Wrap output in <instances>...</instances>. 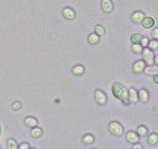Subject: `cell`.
<instances>
[{
    "instance_id": "cell-30",
    "label": "cell",
    "mask_w": 158,
    "mask_h": 149,
    "mask_svg": "<svg viewBox=\"0 0 158 149\" xmlns=\"http://www.w3.org/2000/svg\"><path fill=\"white\" fill-rule=\"evenodd\" d=\"M134 148H136V149H141V148H142V147H141V146H140V144H135V146H134Z\"/></svg>"
},
{
    "instance_id": "cell-22",
    "label": "cell",
    "mask_w": 158,
    "mask_h": 149,
    "mask_svg": "<svg viewBox=\"0 0 158 149\" xmlns=\"http://www.w3.org/2000/svg\"><path fill=\"white\" fill-rule=\"evenodd\" d=\"M146 133H147V128L143 127V126H140L138 127V134L140 135H144Z\"/></svg>"
},
{
    "instance_id": "cell-27",
    "label": "cell",
    "mask_w": 158,
    "mask_h": 149,
    "mask_svg": "<svg viewBox=\"0 0 158 149\" xmlns=\"http://www.w3.org/2000/svg\"><path fill=\"white\" fill-rule=\"evenodd\" d=\"M153 37H155V39H158V29H155V30H153Z\"/></svg>"
},
{
    "instance_id": "cell-2",
    "label": "cell",
    "mask_w": 158,
    "mask_h": 149,
    "mask_svg": "<svg viewBox=\"0 0 158 149\" xmlns=\"http://www.w3.org/2000/svg\"><path fill=\"white\" fill-rule=\"evenodd\" d=\"M109 129L114 135H121L122 134V127L117 122H111L109 124Z\"/></svg>"
},
{
    "instance_id": "cell-6",
    "label": "cell",
    "mask_w": 158,
    "mask_h": 149,
    "mask_svg": "<svg viewBox=\"0 0 158 149\" xmlns=\"http://www.w3.org/2000/svg\"><path fill=\"white\" fill-rule=\"evenodd\" d=\"M101 6H103V10L106 11V12H110L113 10V4H111L110 0H103Z\"/></svg>"
},
{
    "instance_id": "cell-29",
    "label": "cell",
    "mask_w": 158,
    "mask_h": 149,
    "mask_svg": "<svg viewBox=\"0 0 158 149\" xmlns=\"http://www.w3.org/2000/svg\"><path fill=\"white\" fill-rule=\"evenodd\" d=\"M147 44H148L147 39H142V45H147Z\"/></svg>"
},
{
    "instance_id": "cell-23",
    "label": "cell",
    "mask_w": 158,
    "mask_h": 149,
    "mask_svg": "<svg viewBox=\"0 0 158 149\" xmlns=\"http://www.w3.org/2000/svg\"><path fill=\"white\" fill-rule=\"evenodd\" d=\"M132 50H134L135 52H137V53H138V52H141V51H142V46H141V45H138V44H135L134 46H132Z\"/></svg>"
},
{
    "instance_id": "cell-12",
    "label": "cell",
    "mask_w": 158,
    "mask_h": 149,
    "mask_svg": "<svg viewBox=\"0 0 158 149\" xmlns=\"http://www.w3.org/2000/svg\"><path fill=\"white\" fill-rule=\"evenodd\" d=\"M142 25H143L144 27H151L152 25H153V20L151 18H144L142 20Z\"/></svg>"
},
{
    "instance_id": "cell-16",
    "label": "cell",
    "mask_w": 158,
    "mask_h": 149,
    "mask_svg": "<svg viewBox=\"0 0 158 149\" xmlns=\"http://www.w3.org/2000/svg\"><path fill=\"white\" fill-rule=\"evenodd\" d=\"M158 142V135L157 134H151L148 138V143L149 144H157Z\"/></svg>"
},
{
    "instance_id": "cell-5",
    "label": "cell",
    "mask_w": 158,
    "mask_h": 149,
    "mask_svg": "<svg viewBox=\"0 0 158 149\" xmlns=\"http://www.w3.org/2000/svg\"><path fill=\"white\" fill-rule=\"evenodd\" d=\"M63 16H64L65 19L72 20V19H74L76 14H74V11L70 9V8H65V9H63Z\"/></svg>"
},
{
    "instance_id": "cell-3",
    "label": "cell",
    "mask_w": 158,
    "mask_h": 149,
    "mask_svg": "<svg viewBox=\"0 0 158 149\" xmlns=\"http://www.w3.org/2000/svg\"><path fill=\"white\" fill-rule=\"evenodd\" d=\"M143 60L147 62L148 65H152L155 62V57L151 50H143Z\"/></svg>"
},
{
    "instance_id": "cell-15",
    "label": "cell",
    "mask_w": 158,
    "mask_h": 149,
    "mask_svg": "<svg viewBox=\"0 0 158 149\" xmlns=\"http://www.w3.org/2000/svg\"><path fill=\"white\" fill-rule=\"evenodd\" d=\"M128 96H130V101L131 102H136L137 101V93L135 92V90H130Z\"/></svg>"
},
{
    "instance_id": "cell-9",
    "label": "cell",
    "mask_w": 158,
    "mask_h": 149,
    "mask_svg": "<svg viewBox=\"0 0 158 149\" xmlns=\"http://www.w3.org/2000/svg\"><path fill=\"white\" fill-rule=\"evenodd\" d=\"M25 123H26V126L34 128L37 126V119H35L34 117H27L26 119H25Z\"/></svg>"
},
{
    "instance_id": "cell-1",
    "label": "cell",
    "mask_w": 158,
    "mask_h": 149,
    "mask_svg": "<svg viewBox=\"0 0 158 149\" xmlns=\"http://www.w3.org/2000/svg\"><path fill=\"white\" fill-rule=\"evenodd\" d=\"M113 91H114V94L117 98L122 99V101H125V102H127V91H126V88H125L122 85L115 83L113 86Z\"/></svg>"
},
{
    "instance_id": "cell-13",
    "label": "cell",
    "mask_w": 158,
    "mask_h": 149,
    "mask_svg": "<svg viewBox=\"0 0 158 149\" xmlns=\"http://www.w3.org/2000/svg\"><path fill=\"white\" fill-rule=\"evenodd\" d=\"M88 40H89V42H90V44H97V42H98V40H99L98 34H91V35H89Z\"/></svg>"
},
{
    "instance_id": "cell-28",
    "label": "cell",
    "mask_w": 158,
    "mask_h": 149,
    "mask_svg": "<svg viewBox=\"0 0 158 149\" xmlns=\"http://www.w3.org/2000/svg\"><path fill=\"white\" fill-rule=\"evenodd\" d=\"M20 148H21V149H27V148H28V144L24 143V144H21V146H20Z\"/></svg>"
},
{
    "instance_id": "cell-31",
    "label": "cell",
    "mask_w": 158,
    "mask_h": 149,
    "mask_svg": "<svg viewBox=\"0 0 158 149\" xmlns=\"http://www.w3.org/2000/svg\"><path fill=\"white\" fill-rule=\"evenodd\" d=\"M155 62H156V64L158 65V56H156V59H155Z\"/></svg>"
},
{
    "instance_id": "cell-19",
    "label": "cell",
    "mask_w": 158,
    "mask_h": 149,
    "mask_svg": "<svg viewBox=\"0 0 158 149\" xmlns=\"http://www.w3.org/2000/svg\"><path fill=\"white\" fill-rule=\"evenodd\" d=\"M95 32H97L98 35H104V32H105V29H104L101 25H97V26H95Z\"/></svg>"
},
{
    "instance_id": "cell-8",
    "label": "cell",
    "mask_w": 158,
    "mask_h": 149,
    "mask_svg": "<svg viewBox=\"0 0 158 149\" xmlns=\"http://www.w3.org/2000/svg\"><path fill=\"white\" fill-rule=\"evenodd\" d=\"M126 139L130 143H136L137 140H138V137H137V134H135L134 132H128L127 135H126Z\"/></svg>"
},
{
    "instance_id": "cell-14",
    "label": "cell",
    "mask_w": 158,
    "mask_h": 149,
    "mask_svg": "<svg viewBox=\"0 0 158 149\" xmlns=\"http://www.w3.org/2000/svg\"><path fill=\"white\" fill-rule=\"evenodd\" d=\"M83 72H84V67L80 66V65H78L73 68V73H76V74H82Z\"/></svg>"
},
{
    "instance_id": "cell-26",
    "label": "cell",
    "mask_w": 158,
    "mask_h": 149,
    "mask_svg": "<svg viewBox=\"0 0 158 149\" xmlns=\"http://www.w3.org/2000/svg\"><path fill=\"white\" fill-rule=\"evenodd\" d=\"M149 47L153 49V50L157 49L158 47V42H157V41H151V42H149Z\"/></svg>"
},
{
    "instance_id": "cell-11",
    "label": "cell",
    "mask_w": 158,
    "mask_h": 149,
    "mask_svg": "<svg viewBox=\"0 0 158 149\" xmlns=\"http://www.w3.org/2000/svg\"><path fill=\"white\" fill-rule=\"evenodd\" d=\"M41 134H42V129H41V128L34 127V129L31 131V135L34 137V138H37V137H40Z\"/></svg>"
},
{
    "instance_id": "cell-25",
    "label": "cell",
    "mask_w": 158,
    "mask_h": 149,
    "mask_svg": "<svg viewBox=\"0 0 158 149\" xmlns=\"http://www.w3.org/2000/svg\"><path fill=\"white\" fill-rule=\"evenodd\" d=\"M20 107H21V103H20V102H14V103H12V109H14V111H19Z\"/></svg>"
},
{
    "instance_id": "cell-10",
    "label": "cell",
    "mask_w": 158,
    "mask_h": 149,
    "mask_svg": "<svg viewBox=\"0 0 158 149\" xmlns=\"http://www.w3.org/2000/svg\"><path fill=\"white\" fill-rule=\"evenodd\" d=\"M143 19H144V16L142 12H134V14H132V20H134L135 23H141Z\"/></svg>"
},
{
    "instance_id": "cell-32",
    "label": "cell",
    "mask_w": 158,
    "mask_h": 149,
    "mask_svg": "<svg viewBox=\"0 0 158 149\" xmlns=\"http://www.w3.org/2000/svg\"><path fill=\"white\" fill-rule=\"evenodd\" d=\"M155 82H158V76H156V77H155Z\"/></svg>"
},
{
    "instance_id": "cell-20",
    "label": "cell",
    "mask_w": 158,
    "mask_h": 149,
    "mask_svg": "<svg viewBox=\"0 0 158 149\" xmlns=\"http://www.w3.org/2000/svg\"><path fill=\"white\" fill-rule=\"evenodd\" d=\"M141 40H142V36L138 35V34L131 36V41H132V42H135V44H137V42H138V41H141Z\"/></svg>"
},
{
    "instance_id": "cell-7",
    "label": "cell",
    "mask_w": 158,
    "mask_h": 149,
    "mask_svg": "<svg viewBox=\"0 0 158 149\" xmlns=\"http://www.w3.org/2000/svg\"><path fill=\"white\" fill-rule=\"evenodd\" d=\"M144 70V62L143 61H137L136 64L134 65V71L135 72H141V71H143Z\"/></svg>"
},
{
    "instance_id": "cell-21",
    "label": "cell",
    "mask_w": 158,
    "mask_h": 149,
    "mask_svg": "<svg viewBox=\"0 0 158 149\" xmlns=\"http://www.w3.org/2000/svg\"><path fill=\"white\" fill-rule=\"evenodd\" d=\"M144 71H146V73H158V67H148Z\"/></svg>"
},
{
    "instance_id": "cell-18",
    "label": "cell",
    "mask_w": 158,
    "mask_h": 149,
    "mask_svg": "<svg viewBox=\"0 0 158 149\" xmlns=\"http://www.w3.org/2000/svg\"><path fill=\"white\" fill-rule=\"evenodd\" d=\"M93 140H94V137L90 135V134H86V135H84V138H83V142L86 143V144L93 143Z\"/></svg>"
},
{
    "instance_id": "cell-4",
    "label": "cell",
    "mask_w": 158,
    "mask_h": 149,
    "mask_svg": "<svg viewBox=\"0 0 158 149\" xmlns=\"http://www.w3.org/2000/svg\"><path fill=\"white\" fill-rule=\"evenodd\" d=\"M95 99H97V102L99 105H105V102H106L105 93L101 92V91H97V92H95Z\"/></svg>"
},
{
    "instance_id": "cell-17",
    "label": "cell",
    "mask_w": 158,
    "mask_h": 149,
    "mask_svg": "<svg viewBox=\"0 0 158 149\" xmlns=\"http://www.w3.org/2000/svg\"><path fill=\"white\" fill-rule=\"evenodd\" d=\"M140 98L142 99L143 102H146L147 99H148V93H147L144 90H141V91H140Z\"/></svg>"
},
{
    "instance_id": "cell-24",
    "label": "cell",
    "mask_w": 158,
    "mask_h": 149,
    "mask_svg": "<svg viewBox=\"0 0 158 149\" xmlns=\"http://www.w3.org/2000/svg\"><path fill=\"white\" fill-rule=\"evenodd\" d=\"M9 148H10V149H16V148H18V144L15 143L14 139H10V140H9Z\"/></svg>"
}]
</instances>
